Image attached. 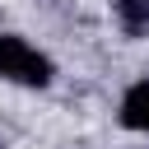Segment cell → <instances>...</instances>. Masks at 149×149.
Wrapping results in <instances>:
<instances>
[{
  "instance_id": "cell-1",
  "label": "cell",
  "mask_w": 149,
  "mask_h": 149,
  "mask_svg": "<svg viewBox=\"0 0 149 149\" xmlns=\"http://www.w3.org/2000/svg\"><path fill=\"white\" fill-rule=\"evenodd\" d=\"M0 79L19 88H47L56 79V65L42 47H33L19 33H0Z\"/></svg>"
},
{
  "instance_id": "cell-3",
  "label": "cell",
  "mask_w": 149,
  "mask_h": 149,
  "mask_svg": "<svg viewBox=\"0 0 149 149\" xmlns=\"http://www.w3.org/2000/svg\"><path fill=\"white\" fill-rule=\"evenodd\" d=\"M112 9L126 37H149V0H116Z\"/></svg>"
},
{
  "instance_id": "cell-2",
  "label": "cell",
  "mask_w": 149,
  "mask_h": 149,
  "mask_svg": "<svg viewBox=\"0 0 149 149\" xmlns=\"http://www.w3.org/2000/svg\"><path fill=\"white\" fill-rule=\"evenodd\" d=\"M116 116H121V126H126V130H140V135H149V79H135V84L121 93V107H116Z\"/></svg>"
}]
</instances>
